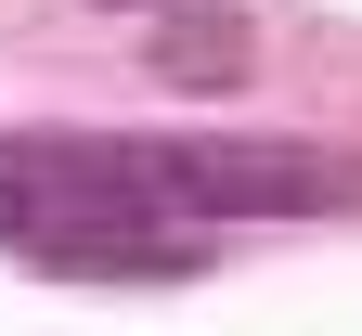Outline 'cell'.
I'll list each match as a JSON object with an SVG mask.
<instances>
[{"label": "cell", "mask_w": 362, "mask_h": 336, "mask_svg": "<svg viewBox=\"0 0 362 336\" xmlns=\"http://www.w3.org/2000/svg\"><path fill=\"white\" fill-rule=\"evenodd\" d=\"M362 207V168L324 142H104L26 129L0 142V246L78 284H181L233 220H324Z\"/></svg>", "instance_id": "cell-1"}, {"label": "cell", "mask_w": 362, "mask_h": 336, "mask_svg": "<svg viewBox=\"0 0 362 336\" xmlns=\"http://www.w3.org/2000/svg\"><path fill=\"white\" fill-rule=\"evenodd\" d=\"M207 65H246V26H233V13H181V26L156 39V78H207Z\"/></svg>", "instance_id": "cell-2"}]
</instances>
